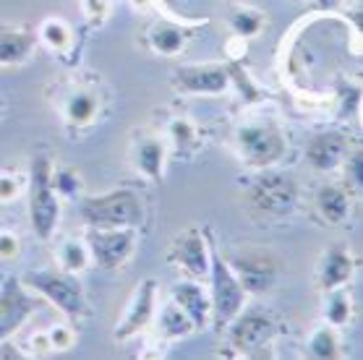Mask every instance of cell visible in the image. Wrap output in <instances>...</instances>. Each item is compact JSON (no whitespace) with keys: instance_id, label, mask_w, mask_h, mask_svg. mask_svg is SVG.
Instances as JSON below:
<instances>
[{"instance_id":"9a60e30c","label":"cell","mask_w":363,"mask_h":360,"mask_svg":"<svg viewBox=\"0 0 363 360\" xmlns=\"http://www.w3.org/2000/svg\"><path fill=\"white\" fill-rule=\"evenodd\" d=\"M350 152V141L345 133L340 131H322L306 147V159L316 172H332L337 170L345 154Z\"/></svg>"},{"instance_id":"52a82bcc","label":"cell","mask_w":363,"mask_h":360,"mask_svg":"<svg viewBox=\"0 0 363 360\" xmlns=\"http://www.w3.org/2000/svg\"><path fill=\"white\" fill-rule=\"evenodd\" d=\"M235 144H238L243 162L256 170L277 164L288 152V139L280 131V125L272 120H251V123L238 125Z\"/></svg>"},{"instance_id":"2e32d148","label":"cell","mask_w":363,"mask_h":360,"mask_svg":"<svg viewBox=\"0 0 363 360\" xmlns=\"http://www.w3.org/2000/svg\"><path fill=\"white\" fill-rule=\"evenodd\" d=\"M40 42L37 29L29 24H3L0 26V66H21L32 57Z\"/></svg>"},{"instance_id":"6da1fadb","label":"cell","mask_w":363,"mask_h":360,"mask_svg":"<svg viewBox=\"0 0 363 360\" xmlns=\"http://www.w3.org/2000/svg\"><path fill=\"white\" fill-rule=\"evenodd\" d=\"M246 204L251 217L259 222H285L298 206L296 180L277 170H262L248 183Z\"/></svg>"},{"instance_id":"e0dca14e","label":"cell","mask_w":363,"mask_h":360,"mask_svg":"<svg viewBox=\"0 0 363 360\" xmlns=\"http://www.w3.org/2000/svg\"><path fill=\"white\" fill-rule=\"evenodd\" d=\"M165 157H167V147L162 136H152V133H141L139 139L133 141L131 149V159L133 167L139 175L149 178L152 183H162L165 180Z\"/></svg>"},{"instance_id":"cb8c5ba5","label":"cell","mask_w":363,"mask_h":360,"mask_svg":"<svg viewBox=\"0 0 363 360\" xmlns=\"http://www.w3.org/2000/svg\"><path fill=\"white\" fill-rule=\"evenodd\" d=\"M58 261L66 271H74V274H79V271L86 269V266H89V261H91L89 248H86V243H84V240L68 237V240H63V243L58 246Z\"/></svg>"},{"instance_id":"d6a6232c","label":"cell","mask_w":363,"mask_h":360,"mask_svg":"<svg viewBox=\"0 0 363 360\" xmlns=\"http://www.w3.org/2000/svg\"><path fill=\"white\" fill-rule=\"evenodd\" d=\"M21 251V240L13 232H0V261H11L16 259Z\"/></svg>"},{"instance_id":"4316f807","label":"cell","mask_w":363,"mask_h":360,"mask_svg":"<svg viewBox=\"0 0 363 360\" xmlns=\"http://www.w3.org/2000/svg\"><path fill=\"white\" fill-rule=\"evenodd\" d=\"M167 136L173 139L175 149H178L181 154H191V152L199 147V131L189 118H175V120H170Z\"/></svg>"},{"instance_id":"5b68a950","label":"cell","mask_w":363,"mask_h":360,"mask_svg":"<svg viewBox=\"0 0 363 360\" xmlns=\"http://www.w3.org/2000/svg\"><path fill=\"white\" fill-rule=\"evenodd\" d=\"M26 285L32 287L34 293H40L45 300H50V303L71 321H82L89 313L84 285L74 271H66V269L29 271L26 274Z\"/></svg>"},{"instance_id":"7c38bea8","label":"cell","mask_w":363,"mask_h":360,"mask_svg":"<svg viewBox=\"0 0 363 360\" xmlns=\"http://www.w3.org/2000/svg\"><path fill=\"white\" fill-rule=\"evenodd\" d=\"M155 298H157V282L149 277L141 279L136 290H133L131 300L125 305L123 316L118 321L116 332V342H128L131 337H136L144 327H149V321L155 319Z\"/></svg>"},{"instance_id":"7402d4cb","label":"cell","mask_w":363,"mask_h":360,"mask_svg":"<svg viewBox=\"0 0 363 360\" xmlns=\"http://www.w3.org/2000/svg\"><path fill=\"white\" fill-rule=\"evenodd\" d=\"M157 329H160V337L162 339H183V337H189L191 332H196L191 319L183 313V308L175 303L173 298L162 305V311L157 316Z\"/></svg>"},{"instance_id":"ba28073f","label":"cell","mask_w":363,"mask_h":360,"mask_svg":"<svg viewBox=\"0 0 363 360\" xmlns=\"http://www.w3.org/2000/svg\"><path fill=\"white\" fill-rule=\"evenodd\" d=\"M225 261L230 264L233 274L246 290V295H264L277 285L280 277V261L272 251L264 248H240L230 254Z\"/></svg>"},{"instance_id":"484cf974","label":"cell","mask_w":363,"mask_h":360,"mask_svg":"<svg viewBox=\"0 0 363 360\" xmlns=\"http://www.w3.org/2000/svg\"><path fill=\"white\" fill-rule=\"evenodd\" d=\"M230 29L240 40H251L264 29V16L256 9H235L230 13Z\"/></svg>"},{"instance_id":"d6986e66","label":"cell","mask_w":363,"mask_h":360,"mask_svg":"<svg viewBox=\"0 0 363 360\" xmlns=\"http://www.w3.org/2000/svg\"><path fill=\"white\" fill-rule=\"evenodd\" d=\"M194 37H196V29H191L186 24H175V21H165V18L155 21L147 29V45L157 55H165V57L181 55Z\"/></svg>"},{"instance_id":"7a4b0ae2","label":"cell","mask_w":363,"mask_h":360,"mask_svg":"<svg viewBox=\"0 0 363 360\" xmlns=\"http://www.w3.org/2000/svg\"><path fill=\"white\" fill-rule=\"evenodd\" d=\"M79 212L86 227H141L147 220L144 204L133 189H116L102 196H84Z\"/></svg>"},{"instance_id":"30bf717a","label":"cell","mask_w":363,"mask_h":360,"mask_svg":"<svg viewBox=\"0 0 363 360\" xmlns=\"http://www.w3.org/2000/svg\"><path fill=\"white\" fill-rule=\"evenodd\" d=\"M170 84L178 94H223L230 86V71L225 63L178 66Z\"/></svg>"},{"instance_id":"603a6c76","label":"cell","mask_w":363,"mask_h":360,"mask_svg":"<svg viewBox=\"0 0 363 360\" xmlns=\"http://www.w3.org/2000/svg\"><path fill=\"white\" fill-rule=\"evenodd\" d=\"M306 350L311 358H319V360H332L340 355V342H337V334H335V327L330 324H322V327H316L308 339H306Z\"/></svg>"},{"instance_id":"44dd1931","label":"cell","mask_w":363,"mask_h":360,"mask_svg":"<svg viewBox=\"0 0 363 360\" xmlns=\"http://www.w3.org/2000/svg\"><path fill=\"white\" fill-rule=\"evenodd\" d=\"M170 298L181 305L183 313H186L191 319V324H194V329H206L212 324V303H209V295H206L204 287L196 285L194 279L173 285Z\"/></svg>"},{"instance_id":"ffe728a7","label":"cell","mask_w":363,"mask_h":360,"mask_svg":"<svg viewBox=\"0 0 363 360\" xmlns=\"http://www.w3.org/2000/svg\"><path fill=\"white\" fill-rule=\"evenodd\" d=\"M353 254L345 246H332L330 251H324L316 279H319V287H322L324 293H330V290H337V287H347V282L353 279Z\"/></svg>"},{"instance_id":"3957f363","label":"cell","mask_w":363,"mask_h":360,"mask_svg":"<svg viewBox=\"0 0 363 360\" xmlns=\"http://www.w3.org/2000/svg\"><path fill=\"white\" fill-rule=\"evenodd\" d=\"M206 243H209V303H212V327L217 332H223L228 324L233 321V316L246 305V290L240 287V282L233 274L230 264L225 261L220 251H217V243L212 240V232L204 230Z\"/></svg>"},{"instance_id":"d4e9b609","label":"cell","mask_w":363,"mask_h":360,"mask_svg":"<svg viewBox=\"0 0 363 360\" xmlns=\"http://www.w3.org/2000/svg\"><path fill=\"white\" fill-rule=\"evenodd\" d=\"M327 295L330 298H327V305H324V321L335 329L345 327L350 316H353V303L347 298V290L345 287H337V290H330Z\"/></svg>"},{"instance_id":"8992f818","label":"cell","mask_w":363,"mask_h":360,"mask_svg":"<svg viewBox=\"0 0 363 360\" xmlns=\"http://www.w3.org/2000/svg\"><path fill=\"white\" fill-rule=\"evenodd\" d=\"M228 342L238 355L262 358L277 337V319L262 305H243L228 324Z\"/></svg>"},{"instance_id":"e575fe53","label":"cell","mask_w":363,"mask_h":360,"mask_svg":"<svg viewBox=\"0 0 363 360\" xmlns=\"http://www.w3.org/2000/svg\"><path fill=\"white\" fill-rule=\"evenodd\" d=\"M160 3H162V6H165L170 13H178V9H181L183 0H160Z\"/></svg>"},{"instance_id":"83f0119b","label":"cell","mask_w":363,"mask_h":360,"mask_svg":"<svg viewBox=\"0 0 363 360\" xmlns=\"http://www.w3.org/2000/svg\"><path fill=\"white\" fill-rule=\"evenodd\" d=\"M40 40H45L52 50H63L71 42V29H68L60 18H48L42 21V26L37 29Z\"/></svg>"},{"instance_id":"5bb4252c","label":"cell","mask_w":363,"mask_h":360,"mask_svg":"<svg viewBox=\"0 0 363 360\" xmlns=\"http://www.w3.org/2000/svg\"><path fill=\"white\" fill-rule=\"evenodd\" d=\"M167 261L183 269L191 279H204L209 271V243L201 230L189 227L181 235H175L173 248L167 254Z\"/></svg>"},{"instance_id":"ac0fdd59","label":"cell","mask_w":363,"mask_h":360,"mask_svg":"<svg viewBox=\"0 0 363 360\" xmlns=\"http://www.w3.org/2000/svg\"><path fill=\"white\" fill-rule=\"evenodd\" d=\"M314 204L327 225H345L353 214V191L345 183H324L316 191Z\"/></svg>"},{"instance_id":"1f68e13d","label":"cell","mask_w":363,"mask_h":360,"mask_svg":"<svg viewBox=\"0 0 363 360\" xmlns=\"http://www.w3.org/2000/svg\"><path fill=\"white\" fill-rule=\"evenodd\" d=\"M21 191V180L13 172H0V204H9L18 196Z\"/></svg>"},{"instance_id":"4fadbf2b","label":"cell","mask_w":363,"mask_h":360,"mask_svg":"<svg viewBox=\"0 0 363 360\" xmlns=\"http://www.w3.org/2000/svg\"><path fill=\"white\" fill-rule=\"evenodd\" d=\"M34 308H37V303L29 298L21 279H3V285H0V342H6L11 334H16L18 329L24 327V321L34 313Z\"/></svg>"},{"instance_id":"8fae6325","label":"cell","mask_w":363,"mask_h":360,"mask_svg":"<svg viewBox=\"0 0 363 360\" xmlns=\"http://www.w3.org/2000/svg\"><path fill=\"white\" fill-rule=\"evenodd\" d=\"M60 113L68 128L84 131L99 120L102 115V94L89 84H71L60 91Z\"/></svg>"},{"instance_id":"836d02e7","label":"cell","mask_w":363,"mask_h":360,"mask_svg":"<svg viewBox=\"0 0 363 360\" xmlns=\"http://www.w3.org/2000/svg\"><path fill=\"white\" fill-rule=\"evenodd\" d=\"M342 3V0H314V6L319 11H335Z\"/></svg>"},{"instance_id":"9c48e42d","label":"cell","mask_w":363,"mask_h":360,"mask_svg":"<svg viewBox=\"0 0 363 360\" xmlns=\"http://www.w3.org/2000/svg\"><path fill=\"white\" fill-rule=\"evenodd\" d=\"M84 243L89 248L91 261L99 269H118L123 266L136 246V230L131 227H86Z\"/></svg>"},{"instance_id":"f546056e","label":"cell","mask_w":363,"mask_h":360,"mask_svg":"<svg viewBox=\"0 0 363 360\" xmlns=\"http://www.w3.org/2000/svg\"><path fill=\"white\" fill-rule=\"evenodd\" d=\"M342 164H345V186L350 191H361V183H363V175H361V167H363V159H361V147L350 149L345 154V159H342Z\"/></svg>"},{"instance_id":"4dcf8cb0","label":"cell","mask_w":363,"mask_h":360,"mask_svg":"<svg viewBox=\"0 0 363 360\" xmlns=\"http://www.w3.org/2000/svg\"><path fill=\"white\" fill-rule=\"evenodd\" d=\"M45 334H48L50 350H68V347H74L76 332L71 327H66V324H55Z\"/></svg>"},{"instance_id":"f1b7e54d","label":"cell","mask_w":363,"mask_h":360,"mask_svg":"<svg viewBox=\"0 0 363 360\" xmlns=\"http://www.w3.org/2000/svg\"><path fill=\"white\" fill-rule=\"evenodd\" d=\"M52 186L58 191V196L74 198L82 191V178L74 167H58V170H52Z\"/></svg>"},{"instance_id":"277c9868","label":"cell","mask_w":363,"mask_h":360,"mask_svg":"<svg viewBox=\"0 0 363 360\" xmlns=\"http://www.w3.org/2000/svg\"><path fill=\"white\" fill-rule=\"evenodd\" d=\"M60 220V196L52 186V162L48 154H34L29 164V222L34 235L50 240Z\"/></svg>"}]
</instances>
